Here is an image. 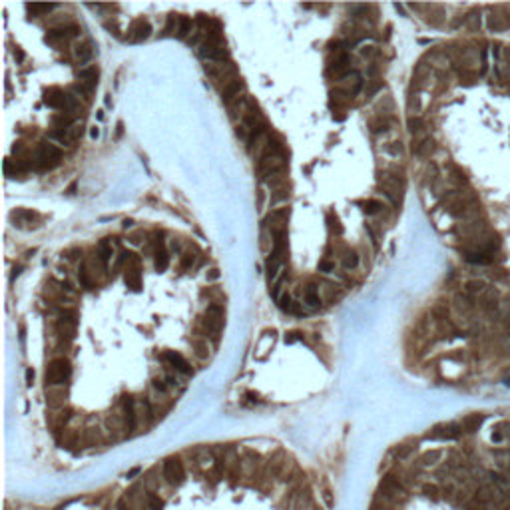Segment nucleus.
I'll list each match as a JSON object with an SVG mask.
<instances>
[{
	"label": "nucleus",
	"instance_id": "obj_53",
	"mask_svg": "<svg viewBox=\"0 0 510 510\" xmlns=\"http://www.w3.org/2000/svg\"><path fill=\"white\" fill-rule=\"evenodd\" d=\"M132 225H134L132 219H126V221H124V228H126V230H128V228H132Z\"/></svg>",
	"mask_w": 510,
	"mask_h": 510
},
{
	"label": "nucleus",
	"instance_id": "obj_41",
	"mask_svg": "<svg viewBox=\"0 0 510 510\" xmlns=\"http://www.w3.org/2000/svg\"><path fill=\"white\" fill-rule=\"evenodd\" d=\"M291 305H293V301H291V297H289V295L279 297V309H281V311L289 313V309H291Z\"/></svg>",
	"mask_w": 510,
	"mask_h": 510
},
{
	"label": "nucleus",
	"instance_id": "obj_31",
	"mask_svg": "<svg viewBox=\"0 0 510 510\" xmlns=\"http://www.w3.org/2000/svg\"><path fill=\"white\" fill-rule=\"evenodd\" d=\"M54 8H56V4H26V10L34 12V14H48Z\"/></svg>",
	"mask_w": 510,
	"mask_h": 510
},
{
	"label": "nucleus",
	"instance_id": "obj_5",
	"mask_svg": "<svg viewBox=\"0 0 510 510\" xmlns=\"http://www.w3.org/2000/svg\"><path fill=\"white\" fill-rule=\"evenodd\" d=\"M76 329H78L76 311H70V309H62V311H58L56 331H58V337L62 339V343H64V345L76 339Z\"/></svg>",
	"mask_w": 510,
	"mask_h": 510
},
{
	"label": "nucleus",
	"instance_id": "obj_38",
	"mask_svg": "<svg viewBox=\"0 0 510 510\" xmlns=\"http://www.w3.org/2000/svg\"><path fill=\"white\" fill-rule=\"evenodd\" d=\"M407 126H409V132L411 134H419L425 130V122H423L421 118H411V120L407 122Z\"/></svg>",
	"mask_w": 510,
	"mask_h": 510
},
{
	"label": "nucleus",
	"instance_id": "obj_44",
	"mask_svg": "<svg viewBox=\"0 0 510 510\" xmlns=\"http://www.w3.org/2000/svg\"><path fill=\"white\" fill-rule=\"evenodd\" d=\"M142 237H144V231H136V233L130 235V243H134V245L142 243Z\"/></svg>",
	"mask_w": 510,
	"mask_h": 510
},
{
	"label": "nucleus",
	"instance_id": "obj_26",
	"mask_svg": "<svg viewBox=\"0 0 510 510\" xmlns=\"http://www.w3.org/2000/svg\"><path fill=\"white\" fill-rule=\"evenodd\" d=\"M482 421H484L482 414H470V417H466V419L462 421V428H464L466 432H475V430L480 428Z\"/></svg>",
	"mask_w": 510,
	"mask_h": 510
},
{
	"label": "nucleus",
	"instance_id": "obj_6",
	"mask_svg": "<svg viewBox=\"0 0 510 510\" xmlns=\"http://www.w3.org/2000/svg\"><path fill=\"white\" fill-rule=\"evenodd\" d=\"M60 160H62V152L52 144H46V142H42L34 154V164L40 169H52L54 165L60 164Z\"/></svg>",
	"mask_w": 510,
	"mask_h": 510
},
{
	"label": "nucleus",
	"instance_id": "obj_50",
	"mask_svg": "<svg viewBox=\"0 0 510 510\" xmlns=\"http://www.w3.org/2000/svg\"><path fill=\"white\" fill-rule=\"evenodd\" d=\"M387 149H389L391 154H395V156H396V154H401V144H396V142H395L393 146H389V148H387Z\"/></svg>",
	"mask_w": 510,
	"mask_h": 510
},
{
	"label": "nucleus",
	"instance_id": "obj_19",
	"mask_svg": "<svg viewBox=\"0 0 510 510\" xmlns=\"http://www.w3.org/2000/svg\"><path fill=\"white\" fill-rule=\"evenodd\" d=\"M44 102L46 106L50 108H56V110H64V102H66V92L58 90V88H50L44 96Z\"/></svg>",
	"mask_w": 510,
	"mask_h": 510
},
{
	"label": "nucleus",
	"instance_id": "obj_52",
	"mask_svg": "<svg viewBox=\"0 0 510 510\" xmlns=\"http://www.w3.org/2000/svg\"><path fill=\"white\" fill-rule=\"evenodd\" d=\"M172 249L176 251V253H180L181 251V247H180V241H172Z\"/></svg>",
	"mask_w": 510,
	"mask_h": 510
},
{
	"label": "nucleus",
	"instance_id": "obj_10",
	"mask_svg": "<svg viewBox=\"0 0 510 510\" xmlns=\"http://www.w3.org/2000/svg\"><path fill=\"white\" fill-rule=\"evenodd\" d=\"M162 361H164L176 375H181V377H192V375H194V367L185 361L180 353H176V351H164V353H162Z\"/></svg>",
	"mask_w": 510,
	"mask_h": 510
},
{
	"label": "nucleus",
	"instance_id": "obj_45",
	"mask_svg": "<svg viewBox=\"0 0 510 510\" xmlns=\"http://www.w3.org/2000/svg\"><path fill=\"white\" fill-rule=\"evenodd\" d=\"M289 313H293V315H297V317H305V311L301 309V305H299V303H293V305H291V309H289Z\"/></svg>",
	"mask_w": 510,
	"mask_h": 510
},
{
	"label": "nucleus",
	"instance_id": "obj_37",
	"mask_svg": "<svg viewBox=\"0 0 510 510\" xmlns=\"http://www.w3.org/2000/svg\"><path fill=\"white\" fill-rule=\"evenodd\" d=\"M327 221H329V230L333 231L335 235H341V233H343V225H341V221H339L337 215L329 214L327 215Z\"/></svg>",
	"mask_w": 510,
	"mask_h": 510
},
{
	"label": "nucleus",
	"instance_id": "obj_12",
	"mask_svg": "<svg viewBox=\"0 0 510 510\" xmlns=\"http://www.w3.org/2000/svg\"><path fill=\"white\" fill-rule=\"evenodd\" d=\"M462 432V427L457 425V423H444V425H439V427L432 428V432L428 435L430 439L435 441H455L459 439Z\"/></svg>",
	"mask_w": 510,
	"mask_h": 510
},
{
	"label": "nucleus",
	"instance_id": "obj_28",
	"mask_svg": "<svg viewBox=\"0 0 510 510\" xmlns=\"http://www.w3.org/2000/svg\"><path fill=\"white\" fill-rule=\"evenodd\" d=\"M48 140L58 142V144H60V146H64V148H68V146L72 144L68 130H52V132H48Z\"/></svg>",
	"mask_w": 510,
	"mask_h": 510
},
{
	"label": "nucleus",
	"instance_id": "obj_47",
	"mask_svg": "<svg viewBox=\"0 0 510 510\" xmlns=\"http://www.w3.org/2000/svg\"><path fill=\"white\" fill-rule=\"evenodd\" d=\"M480 287H482V283H480V281H473V283H468V285H466V289H468V291H473V293L478 291Z\"/></svg>",
	"mask_w": 510,
	"mask_h": 510
},
{
	"label": "nucleus",
	"instance_id": "obj_43",
	"mask_svg": "<svg viewBox=\"0 0 510 510\" xmlns=\"http://www.w3.org/2000/svg\"><path fill=\"white\" fill-rule=\"evenodd\" d=\"M301 339H303L301 333H289V335H285V343H295V341H301Z\"/></svg>",
	"mask_w": 510,
	"mask_h": 510
},
{
	"label": "nucleus",
	"instance_id": "obj_25",
	"mask_svg": "<svg viewBox=\"0 0 510 510\" xmlns=\"http://www.w3.org/2000/svg\"><path fill=\"white\" fill-rule=\"evenodd\" d=\"M114 255V249H112V243L108 239H102L98 243V259L102 265H106Z\"/></svg>",
	"mask_w": 510,
	"mask_h": 510
},
{
	"label": "nucleus",
	"instance_id": "obj_30",
	"mask_svg": "<svg viewBox=\"0 0 510 510\" xmlns=\"http://www.w3.org/2000/svg\"><path fill=\"white\" fill-rule=\"evenodd\" d=\"M14 219H18V225H22V223H34V221H38V215L34 214V212H26V210H18L16 214H12Z\"/></svg>",
	"mask_w": 510,
	"mask_h": 510
},
{
	"label": "nucleus",
	"instance_id": "obj_29",
	"mask_svg": "<svg viewBox=\"0 0 510 510\" xmlns=\"http://www.w3.org/2000/svg\"><path fill=\"white\" fill-rule=\"evenodd\" d=\"M283 201H289V192L285 187H281L277 192H271V198H269V207H277L279 203Z\"/></svg>",
	"mask_w": 510,
	"mask_h": 510
},
{
	"label": "nucleus",
	"instance_id": "obj_46",
	"mask_svg": "<svg viewBox=\"0 0 510 510\" xmlns=\"http://www.w3.org/2000/svg\"><path fill=\"white\" fill-rule=\"evenodd\" d=\"M217 277H219V269H215V267H214V269H210V273L205 275V279H207V281H215Z\"/></svg>",
	"mask_w": 510,
	"mask_h": 510
},
{
	"label": "nucleus",
	"instance_id": "obj_54",
	"mask_svg": "<svg viewBox=\"0 0 510 510\" xmlns=\"http://www.w3.org/2000/svg\"><path fill=\"white\" fill-rule=\"evenodd\" d=\"M74 190H76V183H72V185L68 187V194H74Z\"/></svg>",
	"mask_w": 510,
	"mask_h": 510
},
{
	"label": "nucleus",
	"instance_id": "obj_14",
	"mask_svg": "<svg viewBox=\"0 0 510 510\" xmlns=\"http://www.w3.org/2000/svg\"><path fill=\"white\" fill-rule=\"evenodd\" d=\"M253 106H255V104L251 102V98H247L245 94H243L239 100H235L231 106H228V110H230V118L233 120V122H237V124H239V122L245 118L247 112H249Z\"/></svg>",
	"mask_w": 510,
	"mask_h": 510
},
{
	"label": "nucleus",
	"instance_id": "obj_48",
	"mask_svg": "<svg viewBox=\"0 0 510 510\" xmlns=\"http://www.w3.org/2000/svg\"><path fill=\"white\" fill-rule=\"evenodd\" d=\"M78 253H82V251H80V249H70V251H66L64 255H66V259H74Z\"/></svg>",
	"mask_w": 510,
	"mask_h": 510
},
{
	"label": "nucleus",
	"instance_id": "obj_11",
	"mask_svg": "<svg viewBox=\"0 0 510 510\" xmlns=\"http://www.w3.org/2000/svg\"><path fill=\"white\" fill-rule=\"evenodd\" d=\"M124 281L136 293L142 289V267H140V259L134 257V255L132 259L126 263V267H124Z\"/></svg>",
	"mask_w": 510,
	"mask_h": 510
},
{
	"label": "nucleus",
	"instance_id": "obj_4",
	"mask_svg": "<svg viewBox=\"0 0 510 510\" xmlns=\"http://www.w3.org/2000/svg\"><path fill=\"white\" fill-rule=\"evenodd\" d=\"M203 70H205V74L214 80L215 84H223V86H228L230 82L233 80H237L239 76H237V68L233 62H205L203 64Z\"/></svg>",
	"mask_w": 510,
	"mask_h": 510
},
{
	"label": "nucleus",
	"instance_id": "obj_13",
	"mask_svg": "<svg viewBox=\"0 0 510 510\" xmlns=\"http://www.w3.org/2000/svg\"><path fill=\"white\" fill-rule=\"evenodd\" d=\"M243 90H245V84H243L241 78L233 80V82H230L228 86L221 88V102H223L225 106H231L235 100H239L243 96Z\"/></svg>",
	"mask_w": 510,
	"mask_h": 510
},
{
	"label": "nucleus",
	"instance_id": "obj_2",
	"mask_svg": "<svg viewBox=\"0 0 510 510\" xmlns=\"http://www.w3.org/2000/svg\"><path fill=\"white\" fill-rule=\"evenodd\" d=\"M198 56L205 62H228V50L219 30H212L198 46Z\"/></svg>",
	"mask_w": 510,
	"mask_h": 510
},
{
	"label": "nucleus",
	"instance_id": "obj_15",
	"mask_svg": "<svg viewBox=\"0 0 510 510\" xmlns=\"http://www.w3.org/2000/svg\"><path fill=\"white\" fill-rule=\"evenodd\" d=\"M78 84L84 86L90 94H94V90H96V86H98V68L96 66L82 68V70L78 72Z\"/></svg>",
	"mask_w": 510,
	"mask_h": 510
},
{
	"label": "nucleus",
	"instance_id": "obj_3",
	"mask_svg": "<svg viewBox=\"0 0 510 510\" xmlns=\"http://www.w3.org/2000/svg\"><path fill=\"white\" fill-rule=\"evenodd\" d=\"M285 169H287L285 154H281V156H265L261 160H257V176H259L261 183H267L271 178L285 174Z\"/></svg>",
	"mask_w": 510,
	"mask_h": 510
},
{
	"label": "nucleus",
	"instance_id": "obj_17",
	"mask_svg": "<svg viewBox=\"0 0 510 510\" xmlns=\"http://www.w3.org/2000/svg\"><path fill=\"white\" fill-rule=\"evenodd\" d=\"M80 34V28L76 26V24H66V26H58V28H54V30H50L46 34V40L48 42H56V40H70V38H74V36H78Z\"/></svg>",
	"mask_w": 510,
	"mask_h": 510
},
{
	"label": "nucleus",
	"instance_id": "obj_42",
	"mask_svg": "<svg viewBox=\"0 0 510 510\" xmlns=\"http://www.w3.org/2000/svg\"><path fill=\"white\" fill-rule=\"evenodd\" d=\"M319 271H321V273H331V271H335V263L325 259V261L319 263Z\"/></svg>",
	"mask_w": 510,
	"mask_h": 510
},
{
	"label": "nucleus",
	"instance_id": "obj_32",
	"mask_svg": "<svg viewBox=\"0 0 510 510\" xmlns=\"http://www.w3.org/2000/svg\"><path fill=\"white\" fill-rule=\"evenodd\" d=\"M430 149H432V140H428V138H425L423 142H419L417 146H412V152L417 156H427V154H430Z\"/></svg>",
	"mask_w": 510,
	"mask_h": 510
},
{
	"label": "nucleus",
	"instance_id": "obj_16",
	"mask_svg": "<svg viewBox=\"0 0 510 510\" xmlns=\"http://www.w3.org/2000/svg\"><path fill=\"white\" fill-rule=\"evenodd\" d=\"M152 34V26H149L148 20H136L132 26H130V32H128V40L130 42H144Z\"/></svg>",
	"mask_w": 510,
	"mask_h": 510
},
{
	"label": "nucleus",
	"instance_id": "obj_20",
	"mask_svg": "<svg viewBox=\"0 0 510 510\" xmlns=\"http://www.w3.org/2000/svg\"><path fill=\"white\" fill-rule=\"evenodd\" d=\"M74 56H76V60L80 62V64H88L92 58H94V48H92V44L90 42H78L76 46H74Z\"/></svg>",
	"mask_w": 510,
	"mask_h": 510
},
{
	"label": "nucleus",
	"instance_id": "obj_23",
	"mask_svg": "<svg viewBox=\"0 0 510 510\" xmlns=\"http://www.w3.org/2000/svg\"><path fill=\"white\" fill-rule=\"evenodd\" d=\"M78 281H80V287L84 291H92L94 289V281L90 277V269H88V263L82 261L80 267H78Z\"/></svg>",
	"mask_w": 510,
	"mask_h": 510
},
{
	"label": "nucleus",
	"instance_id": "obj_27",
	"mask_svg": "<svg viewBox=\"0 0 510 510\" xmlns=\"http://www.w3.org/2000/svg\"><path fill=\"white\" fill-rule=\"evenodd\" d=\"M190 343H192V349L196 351V355H198L199 359H207V355H210V345H207L205 339H192Z\"/></svg>",
	"mask_w": 510,
	"mask_h": 510
},
{
	"label": "nucleus",
	"instance_id": "obj_8",
	"mask_svg": "<svg viewBox=\"0 0 510 510\" xmlns=\"http://www.w3.org/2000/svg\"><path fill=\"white\" fill-rule=\"evenodd\" d=\"M223 319H225V311H223V305L219 303H212L207 309H205V333L214 335V339L217 341V335L223 327Z\"/></svg>",
	"mask_w": 510,
	"mask_h": 510
},
{
	"label": "nucleus",
	"instance_id": "obj_49",
	"mask_svg": "<svg viewBox=\"0 0 510 510\" xmlns=\"http://www.w3.org/2000/svg\"><path fill=\"white\" fill-rule=\"evenodd\" d=\"M26 383L32 385L34 383V369H26Z\"/></svg>",
	"mask_w": 510,
	"mask_h": 510
},
{
	"label": "nucleus",
	"instance_id": "obj_21",
	"mask_svg": "<svg viewBox=\"0 0 510 510\" xmlns=\"http://www.w3.org/2000/svg\"><path fill=\"white\" fill-rule=\"evenodd\" d=\"M303 301L305 305H309L311 309H319L321 307V297H319V291H317V285L309 283L303 291Z\"/></svg>",
	"mask_w": 510,
	"mask_h": 510
},
{
	"label": "nucleus",
	"instance_id": "obj_24",
	"mask_svg": "<svg viewBox=\"0 0 510 510\" xmlns=\"http://www.w3.org/2000/svg\"><path fill=\"white\" fill-rule=\"evenodd\" d=\"M194 30V22H192V18L190 16H180L178 18V38L180 40H187L190 38V34Z\"/></svg>",
	"mask_w": 510,
	"mask_h": 510
},
{
	"label": "nucleus",
	"instance_id": "obj_9",
	"mask_svg": "<svg viewBox=\"0 0 510 510\" xmlns=\"http://www.w3.org/2000/svg\"><path fill=\"white\" fill-rule=\"evenodd\" d=\"M381 194H385L387 198L391 199L395 205H399V201L403 198V190H405V183L401 178L396 176H391V174H383L381 176Z\"/></svg>",
	"mask_w": 510,
	"mask_h": 510
},
{
	"label": "nucleus",
	"instance_id": "obj_35",
	"mask_svg": "<svg viewBox=\"0 0 510 510\" xmlns=\"http://www.w3.org/2000/svg\"><path fill=\"white\" fill-rule=\"evenodd\" d=\"M359 265V255L355 251H347L345 257H343V267L345 269H355Z\"/></svg>",
	"mask_w": 510,
	"mask_h": 510
},
{
	"label": "nucleus",
	"instance_id": "obj_7",
	"mask_svg": "<svg viewBox=\"0 0 510 510\" xmlns=\"http://www.w3.org/2000/svg\"><path fill=\"white\" fill-rule=\"evenodd\" d=\"M475 498H477L480 504H488V506H496V508H502V502H504V490L500 486H496L494 482H488V484H482L478 486L477 493H475Z\"/></svg>",
	"mask_w": 510,
	"mask_h": 510
},
{
	"label": "nucleus",
	"instance_id": "obj_33",
	"mask_svg": "<svg viewBox=\"0 0 510 510\" xmlns=\"http://www.w3.org/2000/svg\"><path fill=\"white\" fill-rule=\"evenodd\" d=\"M369 126H371V132H385V130L389 128V122H387L383 116H379V118H373V120L369 122Z\"/></svg>",
	"mask_w": 510,
	"mask_h": 510
},
{
	"label": "nucleus",
	"instance_id": "obj_40",
	"mask_svg": "<svg viewBox=\"0 0 510 510\" xmlns=\"http://www.w3.org/2000/svg\"><path fill=\"white\" fill-rule=\"evenodd\" d=\"M196 261V255L192 253V251H185V253H181V269H190L192 265Z\"/></svg>",
	"mask_w": 510,
	"mask_h": 510
},
{
	"label": "nucleus",
	"instance_id": "obj_1",
	"mask_svg": "<svg viewBox=\"0 0 510 510\" xmlns=\"http://www.w3.org/2000/svg\"><path fill=\"white\" fill-rule=\"evenodd\" d=\"M112 510H323L307 475L283 450L198 446L134 478Z\"/></svg>",
	"mask_w": 510,
	"mask_h": 510
},
{
	"label": "nucleus",
	"instance_id": "obj_36",
	"mask_svg": "<svg viewBox=\"0 0 510 510\" xmlns=\"http://www.w3.org/2000/svg\"><path fill=\"white\" fill-rule=\"evenodd\" d=\"M361 205H363V210H365V212H367L369 215H375L379 210L383 207V203H381V201H377V199H367V201H363Z\"/></svg>",
	"mask_w": 510,
	"mask_h": 510
},
{
	"label": "nucleus",
	"instance_id": "obj_22",
	"mask_svg": "<svg viewBox=\"0 0 510 510\" xmlns=\"http://www.w3.org/2000/svg\"><path fill=\"white\" fill-rule=\"evenodd\" d=\"M74 124H76V120H74V116H70V114L60 112V114L52 116V126H54L56 130H70Z\"/></svg>",
	"mask_w": 510,
	"mask_h": 510
},
{
	"label": "nucleus",
	"instance_id": "obj_34",
	"mask_svg": "<svg viewBox=\"0 0 510 510\" xmlns=\"http://www.w3.org/2000/svg\"><path fill=\"white\" fill-rule=\"evenodd\" d=\"M178 18L176 14H169L167 16V22H165V28H164V36H172V34L176 32L178 34Z\"/></svg>",
	"mask_w": 510,
	"mask_h": 510
},
{
	"label": "nucleus",
	"instance_id": "obj_51",
	"mask_svg": "<svg viewBox=\"0 0 510 510\" xmlns=\"http://www.w3.org/2000/svg\"><path fill=\"white\" fill-rule=\"evenodd\" d=\"M98 136H100V130H98V128H96V126H94V128L90 130V138H92V140H96Z\"/></svg>",
	"mask_w": 510,
	"mask_h": 510
},
{
	"label": "nucleus",
	"instance_id": "obj_39",
	"mask_svg": "<svg viewBox=\"0 0 510 510\" xmlns=\"http://www.w3.org/2000/svg\"><path fill=\"white\" fill-rule=\"evenodd\" d=\"M466 259L473 261V263H490L493 261V255H488V253H473Z\"/></svg>",
	"mask_w": 510,
	"mask_h": 510
},
{
	"label": "nucleus",
	"instance_id": "obj_18",
	"mask_svg": "<svg viewBox=\"0 0 510 510\" xmlns=\"http://www.w3.org/2000/svg\"><path fill=\"white\" fill-rule=\"evenodd\" d=\"M154 259H156V271H160V273H162V271L167 269V265H169V253H167V249H165L162 239H158V243H156Z\"/></svg>",
	"mask_w": 510,
	"mask_h": 510
}]
</instances>
